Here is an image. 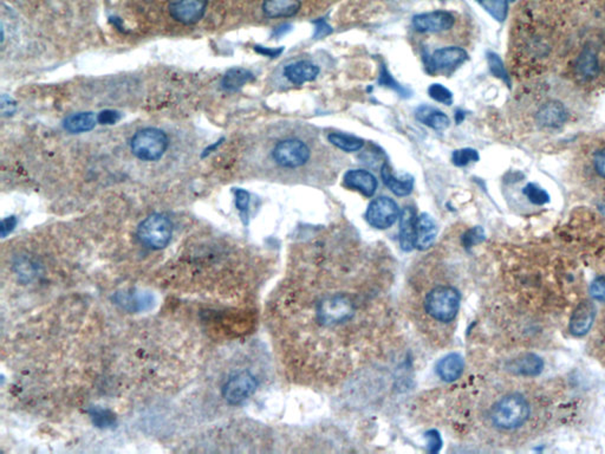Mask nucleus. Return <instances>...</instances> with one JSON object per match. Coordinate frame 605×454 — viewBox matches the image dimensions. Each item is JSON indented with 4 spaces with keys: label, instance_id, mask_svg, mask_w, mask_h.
Masks as SVG:
<instances>
[{
    "label": "nucleus",
    "instance_id": "nucleus-1",
    "mask_svg": "<svg viewBox=\"0 0 605 454\" xmlns=\"http://www.w3.org/2000/svg\"><path fill=\"white\" fill-rule=\"evenodd\" d=\"M294 271L286 303L294 317V365L348 370L353 351L383 317V287L365 275L363 256H305Z\"/></svg>",
    "mask_w": 605,
    "mask_h": 454
},
{
    "label": "nucleus",
    "instance_id": "nucleus-2",
    "mask_svg": "<svg viewBox=\"0 0 605 454\" xmlns=\"http://www.w3.org/2000/svg\"><path fill=\"white\" fill-rule=\"evenodd\" d=\"M460 291L452 284H435L424 294L422 309L434 323H453L460 310Z\"/></svg>",
    "mask_w": 605,
    "mask_h": 454
},
{
    "label": "nucleus",
    "instance_id": "nucleus-3",
    "mask_svg": "<svg viewBox=\"0 0 605 454\" xmlns=\"http://www.w3.org/2000/svg\"><path fill=\"white\" fill-rule=\"evenodd\" d=\"M530 417V406L528 401L519 394L504 396L494 405L490 413V420L494 426L500 429L511 431L523 426Z\"/></svg>",
    "mask_w": 605,
    "mask_h": 454
},
{
    "label": "nucleus",
    "instance_id": "nucleus-4",
    "mask_svg": "<svg viewBox=\"0 0 605 454\" xmlns=\"http://www.w3.org/2000/svg\"><path fill=\"white\" fill-rule=\"evenodd\" d=\"M167 148V135L157 128H145L138 131L130 142L131 153L142 161L160 160Z\"/></svg>",
    "mask_w": 605,
    "mask_h": 454
},
{
    "label": "nucleus",
    "instance_id": "nucleus-5",
    "mask_svg": "<svg viewBox=\"0 0 605 454\" xmlns=\"http://www.w3.org/2000/svg\"><path fill=\"white\" fill-rule=\"evenodd\" d=\"M173 223L168 216L154 213L147 216L138 227V238L141 244L152 249H161L171 242Z\"/></svg>",
    "mask_w": 605,
    "mask_h": 454
},
{
    "label": "nucleus",
    "instance_id": "nucleus-6",
    "mask_svg": "<svg viewBox=\"0 0 605 454\" xmlns=\"http://www.w3.org/2000/svg\"><path fill=\"white\" fill-rule=\"evenodd\" d=\"M272 157L280 167L294 169L308 164L310 148L301 140L286 138L275 145L272 152Z\"/></svg>",
    "mask_w": 605,
    "mask_h": 454
},
{
    "label": "nucleus",
    "instance_id": "nucleus-7",
    "mask_svg": "<svg viewBox=\"0 0 605 454\" xmlns=\"http://www.w3.org/2000/svg\"><path fill=\"white\" fill-rule=\"evenodd\" d=\"M468 60L466 50L459 46H447L438 48L428 58L424 57V62L429 74L435 72H450L460 67Z\"/></svg>",
    "mask_w": 605,
    "mask_h": 454
},
{
    "label": "nucleus",
    "instance_id": "nucleus-8",
    "mask_svg": "<svg viewBox=\"0 0 605 454\" xmlns=\"http://www.w3.org/2000/svg\"><path fill=\"white\" fill-rule=\"evenodd\" d=\"M400 209L398 204L388 197H379L370 202L365 212V220L370 226L386 230L396 223Z\"/></svg>",
    "mask_w": 605,
    "mask_h": 454
},
{
    "label": "nucleus",
    "instance_id": "nucleus-9",
    "mask_svg": "<svg viewBox=\"0 0 605 454\" xmlns=\"http://www.w3.org/2000/svg\"><path fill=\"white\" fill-rule=\"evenodd\" d=\"M258 387L256 376L249 372L234 374L223 384V396L230 405L237 406L254 394Z\"/></svg>",
    "mask_w": 605,
    "mask_h": 454
},
{
    "label": "nucleus",
    "instance_id": "nucleus-10",
    "mask_svg": "<svg viewBox=\"0 0 605 454\" xmlns=\"http://www.w3.org/2000/svg\"><path fill=\"white\" fill-rule=\"evenodd\" d=\"M455 18L448 11L426 12L412 17V25L416 31L421 34H436L447 31L454 27Z\"/></svg>",
    "mask_w": 605,
    "mask_h": 454
},
{
    "label": "nucleus",
    "instance_id": "nucleus-11",
    "mask_svg": "<svg viewBox=\"0 0 605 454\" xmlns=\"http://www.w3.org/2000/svg\"><path fill=\"white\" fill-rule=\"evenodd\" d=\"M208 0H175L169 5V13L183 25H194L204 18Z\"/></svg>",
    "mask_w": 605,
    "mask_h": 454
},
{
    "label": "nucleus",
    "instance_id": "nucleus-12",
    "mask_svg": "<svg viewBox=\"0 0 605 454\" xmlns=\"http://www.w3.org/2000/svg\"><path fill=\"white\" fill-rule=\"evenodd\" d=\"M343 185L349 190H357L367 197H374L379 183L375 175L365 169H350L343 176Z\"/></svg>",
    "mask_w": 605,
    "mask_h": 454
},
{
    "label": "nucleus",
    "instance_id": "nucleus-13",
    "mask_svg": "<svg viewBox=\"0 0 605 454\" xmlns=\"http://www.w3.org/2000/svg\"><path fill=\"white\" fill-rule=\"evenodd\" d=\"M596 317V308L590 301H580L570 318L568 329L572 335L584 336L590 332Z\"/></svg>",
    "mask_w": 605,
    "mask_h": 454
},
{
    "label": "nucleus",
    "instance_id": "nucleus-14",
    "mask_svg": "<svg viewBox=\"0 0 605 454\" xmlns=\"http://www.w3.org/2000/svg\"><path fill=\"white\" fill-rule=\"evenodd\" d=\"M320 67L310 60H297L284 69V76L294 86H303L304 83L315 81L320 74Z\"/></svg>",
    "mask_w": 605,
    "mask_h": 454
},
{
    "label": "nucleus",
    "instance_id": "nucleus-15",
    "mask_svg": "<svg viewBox=\"0 0 605 454\" xmlns=\"http://www.w3.org/2000/svg\"><path fill=\"white\" fill-rule=\"evenodd\" d=\"M381 176H382L383 183L398 197H407L412 192L414 187V178L410 174H405L403 176H396L393 174V169L390 167L388 162H384L382 164L381 169Z\"/></svg>",
    "mask_w": 605,
    "mask_h": 454
},
{
    "label": "nucleus",
    "instance_id": "nucleus-16",
    "mask_svg": "<svg viewBox=\"0 0 605 454\" xmlns=\"http://www.w3.org/2000/svg\"><path fill=\"white\" fill-rule=\"evenodd\" d=\"M438 235L435 220L428 213H422L416 218L415 246L419 249H427L433 245Z\"/></svg>",
    "mask_w": 605,
    "mask_h": 454
},
{
    "label": "nucleus",
    "instance_id": "nucleus-17",
    "mask_svg": "<svg viewBox=\"0 0 605 454\" xmlns=\"http://www.w3.org/2000/svg\"><path fill=\"white\" fill-rule=\"evenodd\" d=\"M568 119V112L564 105L552 100L542 105L537 114V121L542 127L558 128L563 126Z\"/></svg>",
    "mask_w": 605,
    "mask_h": 454
},
{
    "label": "nucleus",
    "instance_id": "nucleus-18",
    "mask_svg": "<svg viewBox=\"0 0 605 454\" xmlns=\"http://www.w3.org/2000/svg\"><path fill=\"white\" fill-rule=\"evenodd\" d=\"M415 117L419 122L436 131H445L450 124V117L445 112L429 105H421L416 109Z\"/></svg>",
    "mask_w": 605,
    "mask_h": 454
},
{
    "label": "nucleus",
    "instance_id": "nucleus-19",
    "mask_svg": "<svg viewBox=\"0 0 605 454\" xmlns=\"http://www.w3.org/2000/svg\"><path fill=\"white\" fill-rule=\"evenodd\" d=\"M299 0H263V12L268 18H289L297 15Z\"/></svg>",
    "mask_w": 605,
    "mask_h": 454
},
{
    "label": "nucleus",
    "instance_id": "nucleus-20",
    "mask_svg": "<svg viewBox=\"0 0 605 454\" xmlns=\"http://www.w3.org/2000/svg\"><path fill=\"white\" fill-rule=\"evenodd\" d=\"M507 369L516 375L537 376L542 372L544 362L538 355L525 354L509 362Z\"/></svg>",
    "mask_w": 605,
    "mask_h": 454
},
{
    "label": "nucleus",
    "instance_id": "nucleus-21",
    "mask_svg": "<svg viewBox=\"0 0 605 454\" xmlns=\"http://www.w3.org/2000/svg\"><path fill=\"white\" fill-rule=\"evenodd\" d=\"M416 218L412 207H405L400 216V242L402 249L409 252L415 246Z\"/></svg>",
    "mask_w": 605,
    "mask_h": 454
},
{
    "label": "nucleus",
    "instance_id": "nucleus-22",
    "mask_svg": "<svg viewBox=\"0 0 605 454\" xmlns=\"http://www.w3.org/2000/svg\"><path fill=\"white\" fill-rule=\"evenodd\" d=\"M464 361L461 355L457 353L447 355L438 362L436 370L440 379L445 382H453L460 377L464 372Z\"/></svg>",
    "mask_w": 605,
    "mask_h": 454
},
{
    "label": "nucleus",
    "instance_id": "nucleus-23",
    "mask_svg": "<svg viewBox=\"0 0 605 454\" xmlns=\"http://www.w3.org/2000/svg\"><path fill=\"white\" fill-rule=\"evenodd\" d=\"M97 123L98 119L93 112H77L67 116V119H64L63 127L71 134H81V133L93 131Z\"/></svg>",
    "mask_w": 605,
    "mask_h": 454
},
{
    "label": "nucleus",
    "instance_id": "nucleus-24",
    "mask_svg": "<svg viewBox=\"0 0 605 454\" xmlns=\"http://www.w3.org/2000/svg\"><path fill=\"white\" fill-rule=\"evenodd\" d=\"M254 79V74L249 70L242 69V67H233L227 71L221 81V86L226 91H238L242 89V86L247 83L252 82Z\"/></svg>",
    "mask_w": 605,
    "mask_h": 454
},
{
    "label": "nucleus",
    "instance_id": "nucleus-25",
    "mask_svg": "<svg viewBox=\"0 0 605 454\" xmlns=\"http://www.w3.org/2000/svg\"><path fill=\"white\" fill-rule=\"evenodd\" d=\"M577 72L584 79H594L598 74L599 70V64H598V58L592 48H585L583 53H580L577 58Z\"/></svg>",
    "mask_w": 605,
    "mask_h": 454
},
{
    "label": "nucleus",
    "instance_id": "nucleus-26",
    "mask_svg": "<svg viewBox=\"0 0 605 454\" xmlns=\"http://www.w3.org/2000/svg\"><path fill=\"white\" fill-rule=\"evenodd\" d=\"M327 140L336 148L341 149L346 153L358 152L363 148L364 141L355 135L343 134V133H331L327 135Z\"/></svg>",
    "mask_w": 605,
    "mask_h": 454
},
{
    "label": "nucleus",
    "instance_id": "nucleus-27",
    "mask_svg": "<svg viewBox=\"0 0 605 454\" xmlns=\"http://www.w3.org/2000/svg\"><path fill=\"white\" fill-rule=\"evenodd\" d=\"M379 86H386V88L393 90L395 93H398V95L403 97V98H408V97L412 96L410 90L407 89L405 86H402L396 79H393L391 74H390L389 70L386 69V65H381V70H379Z\"/></svg>",
    "mask_w": 605,
    "mask_h": 454
},
{
    "label": "nucleus",
    "instance_id": "nucleus-28",
    "mask_svg": "<svg viewBox=\"0 0 605 454\" xmlns=\"http://www.w3.org/2000/svg\"><path fill=\"white\" fill-rule=\"evenodd\" d=\"M493 18L502 22L507 15V0H476Z\"/></svg>",
    "mask_w": 605,
    "mask_h": 454
},
{
    "label": "nucleus",
    "instance_id": "nucleus-29",
    "mask_svg": "<svg viewBox=\"0 0 605 454\" xmlns=\"http://www.w3.org/2000/svg\"><path fill=\"white\" fill-rule=\"evenodd\" d=\"M479 153L476 149L473 148H461L454 150L452 154V162L457 167H464L471 162H476L479 161Z\"/></svg>",
    "mask_w": 605,
    "mask_h": 454
},
{
    "label": "nucleus",
    "instance_id": "nucleus-30",
    "mask_svg": "<svg viewBox=\"0 0 605 454\" xmlns=\"http://www.w3.org/2000/svg\"><path fill=\"white\" fill-rule=\"evenodd\" d=\"M487 62H488V67H490V72H492L495 77H497V79L504 81L507 86H511L509 76V74H507V71H506V67H504L502 58L497 56V53H487Z\"/></svg>",
    "mask_w": 605,
    "mask_h": 454
},
{
    "label": "nucleus",
    "instance_id": "nucleus-31",
    "mask_svg": "<svg viewBox=\"0 0 605 454\" xmlns=\"http://www.w3.org/2000/svg\"><path fill=\"white\" fill-rule=\"evenodd\" d=\"M523 192L528 200L531 201L532 204H535V205H545L549 201V193L545 190H542V187L535 185V183H528L523 188Z\"/></svg>",
    "mask_w": 605,
    "mask_h": 454
},
{
    "label": "nucleus",
    "instance_id": "nucleus-32",
    "mask_svg": "<svg viewBox=\"0 0 605 454\" xmlns=\"http://www.w3.org/2000/svg\"><path fill=\"white\" fill-rule=\"evenodd\" d=\"M428 95L438 103L445 105H453V93L442 84L434 83L428 88Z\"/></svg>",
    "mask_w": 605,
    "mask_h": 454
},
{
    "label": "nucleus",
    "instance_id": "nucleus-33",
    "mask_svg": "<svg viewBox=\"0 0 605 454\" xmlns=\"http://www.w3.org/2000/svg\"><path fill=\"white\" fill-rule=\"evenodd\" d=\"M90 417L93 420V424H96L97 427L104 428L110 427L115 424V417L110 410H102V408H95L90 410Z\"/></svg>",
    "mask_w": 605,
    "mask_h": 454
},
{
    "label": "nucleus",
    "instance_id": "nucleus-34",
    "mask_svg": "<svg viewBox=\"0 0 605 454\" xmlns=\"http://www.w3.org/2000/svg\"><path fill=\"white\" fill-rule=\"evenodd\" d=\"M234 195H235V206L242 214V219H246L247 214H249V193L245 190L238 188V190H234Z\"/></svg>",
    "mask_w": 605,
    "mask_h": 454
},
{
    "label": "nucleus",
    "instance_id": "nucleus-35",
    "mask_svg": "<svg viewBox=\"0 0 605 454\" xmlns=\"http://www.w3.org/2000/svg\"><path fill=\"white\" fill-rule=\"evenodd\" d=\"M590 294L596 301H605V275L594 278L590 285Z\"/></svg>",
    "mask_w": 605,
    "mask_h": 454
},
{
    "label": "nucleus",
    "instance_id": "nucleus-36",
    "mask_svg": "<svg viewBox=\"0 0 605 454\" xmlns=\"http://www.w3.org/2000/svg\"><path fill=\"white\" fill-rule=\"evenodd\" d=\"M462 240H464V244L466 246L476 245V244H480L485 240V232L481 227H474V228L466 232Z\"/></svg>",
    "mask_w": 605,
    "mask_h": 454
},
{
    "label": "nucleus",
    "instance_id": "nucleus-37",
    "mask_svg": "<svg viewBox=\"0 0 605 454\" xmlns=\"http://www.w3.org/2000/svg\"><path fill=\"white\" fill-rule=\"evenodd\" d=\"M594 169L601 179H605V147L597 149L592 155Z\"/></svg>",
    "mask_w": 605,
    "mask_h": 454
},
{
    "label": "nucleus",
    "instance_id": "nucleus-38",
    "mask_svg": "<svg viewBox=\"0 0 605 454\" xmlns=\"http://www.w3.org/2000/svg\"><path fill=\"white\" fill-rule=\"evenodd\" d=\"M119 119H121V115L116 110H104V112H100L97 115L98 123H100V124H107V126L115 124Z\"/></svg>",
    "mask_w": 605,
    "mask_h": 454
},
{
    "label": "nucleus",
    "instance_id": "nucleus-39",
    "mask_svg": "<svg viewBox=\"0 0 605 454\" xmlns=\"http://www.w3.org/2000/svg\"><path fill=\"white\" fill-rule=\"evenodd\" d=\"M313 24L315 25V34H313L315 39H320V38L327 37L329 34H332V29L324 19H318V20L313 22Z\"/></svg>",
    "mask_w": 605,
    "mask_h": 454
},
{
    "label": "nucleus",
    "instance_id": "nucleus-40",
    "mask_svg": "<svg viewBox=\"0 0 605 454\" xmlns=\"http://www.w3.org/2000/svg\"><path fill=\"white\" fill-rule=\"evenodd\" d=\"M254 51L259 53V55H263V56L275 58V57H279L282 55L284 48H265V46L256 45L254 46Z\"/></svg>",
    "mask_w": 605,
    "mask_h": 454
},
{
    "label": "nucleus",
    "instance_id": "nucleus-41",
    "mask_svg": "<svg viewBox=\"0 0 605 454\" xmlns=\"http://www.w3.org/2000/svg\"><path fill=\"white\" fill-rule=\"evenodd\" d=\"M15 108H17V105H15V102L12 100L11 97H8L6 95L1 96V112H3V116L12 115L15 112Z\"/></svg>",
    "mask_w": 605,
    "mask_h": 454
},
{
    "label": "nucleus",
    "instance_id": "nucleus-42",
    "mask_svg": "<svg viewBox=\"0 0 605 454\" xmlns=\"http://www.w3.org/2000/svg\"><path fill=\"white\" fill-rule=\"evenodd\" d=\"M15 225H17V218L15 216H8V218H5L3 221H1V227H0V230H1V237L5 238L6 235H10L13 230H15Z\"/></svg>",
    "mask_w": 605,
    "mask_h": 454
},
{
    "label": "nucleus",
    "instance_id": "nucleus-43",
    "mask_svg": "<svg viewBox=\"0 0 605 454\" xmlns=\"http://www.w3.org/2000/svg\"><path fill=\"white\" fill-rule=\"evenodd\" d=\"M426 438L428 439L429 450H431V452H438V448L441 447V439H440L438 433L436 432V431H431V432L427 433Z\"/></svg>",
    "mask_w": 605,
    "mask_h": 454
},
{
    "label": "nucleus",
    "instance_id": "nucleus-44",
    "mask_svg": "<svg viewBox=\"0 0 605 454\" xmlns=\"http://www.w3.org/2000/svg\"><path fill=\"white\" fill-rule=\"evenodd\" d=\"M464 117H466V114H464V110L457 109V112H455V122H457V124H460V123L464 121Z\"/></svg>",
    "mask_w": 605,
    "mask_h": 454
},
{
    "label": "nucleus",
    "instance_id": "nucleus-45",
    "mask_svg": "<svg viewBox=\"0 0 605 454\" xmlns=\"http://www.w3.org/2000/svg\"><path fill=\"white\" fill-rule=\"evenodd\" d=\"M290 27L289 25H284V27H278V30H275V34L277 37H280L282 34H286V32H289L290 30Z\"/></svg>",
    "mask_w": 605,
    "mask_h": 454
},
{
    "label": "nucleus",
    "instance_id": "nucleus-46",
    "mask_svg": "<svg viewBox=\"0 0 605 454\" xmlns=\"http://www.w3.org/2000/svg\"><path fill=\"white\" fill-rule=\"evenodd\" d=\"M601 211H603V212H604V214H605V206H604V207H603V209H601Z\"/></svg>",
    "mask_w": 605,
    "mask_h": 454
},
{
    "label": "nucleus",
    "instance_id": "nucleus-47",
    "mask_svg": "<svg viewBox=\"0 0 605 454\" xmlns=\"http://www.w3.org/2000/svg\"><path fill=\"white\" fill-rule=\"evenodd\" d=\"M512 1H513V0H512Z\"/></svg>",
    "mask_w": 605,
    "mask_h": 454
}]
</instances>
